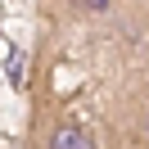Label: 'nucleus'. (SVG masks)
<instances>
[{"instance_id": "obj_2", "label": "nucleus", "mask_w": 149, "mask_h": 149, "mask_svg": "<svg viewBox=\"0 0 149 149\" xmlns=\"http://www.w3.org/2000/svg\"><path fill=\"white\" fill-rule=\"evenodd\" d=\"M72 5H77V9H86V14H104L113 0H72Z\"/></svg>"}, {"instance_id": "obj_3", "label": "nucleus", "mask_w": 149, "mask_h": 149, "mask_svg": "<svg viewBox=\"0 0 149 149\" xmlns=\"http://www.w3.org/2000/svg\"><path fill=\"white\" fill-rule=\"evenodd\" d=\"M140 131H145V140H149V104H145V113H140Z\"/></svg>"}, {"instance_id": "obj_1", "label": "nucleus", "mask_w": 149, "mask_h": 149, "mask_svg": "<svg viewBox=\"0 0 149 149\" xmlns=\"http://www.w3.org/2000/svg\"><path fill=\"white\" fill-rule=\"evenodd\" d=\"M45 149H91V140H86V131L77 127V122H59V127L50 131Z\"/></svg>"}]
</instances>
